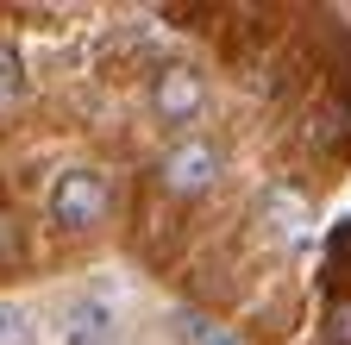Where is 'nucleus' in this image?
I'll list each match as a JSON object with an SVG mask.
<instances>
[{"label": "nucleus", "mask_w": 351, "mask_h": 345, "mask_svg": "<svg viewBox=\"0 0 351 345\" xmlns=\"http://www.w3.org/2000/svg\"><path fill=\"white\" fill-rule=\"evenodd\" d=\"M107 213H113V182H107V169L69 163L63 176L51 182V220H57V226L88 233V226H101Z\"/></svg>", "instance_id": "obj_1"}, {"label": "nucleus", "mask_w": 351, "mask_h": 345, "mask_svg": "<svg viewBox=\"0 0 351 345\" xmlns=\"http://www.w3.org/2000/svg\"><path fill=\"white\" fill-rule=\"evenodd\" d=\"M213 182H219V145H207V139H176V145L163 151V189H169V195L195 201V195H207Z\"/></svg>", "instance_id": "obj_2"}, {"label": "nucleus", "mask_w": 351, "mask_h": 345, "mask_svg": "<svg viewBox=\"0 0 351 345\" xmlns=\"http://www.w3.org/2000/svg\"><path fill=\"white\" fill-rule=\"evenodd\" d=\"M151 107H157V119H169V126L201 119V107H207V82H201V69H189V63H163V69L151 75Z\"/></svg>", "instance_id": "obj_3"}, {"label": "nucleus", "mask_w": 351, "mask_h": 345, "mask_svg": "<svg viewBox=\"0 0 351 345\" xmlns=\"http://www.w3.org/2000/svg\"><path fill=\"white\" fill-rule=\"evenodd\" d=\"M257 213H263V226H270V239H289V245L307 239V226H314V207H307V195L289 189V182H270V189H263Z\"/></svg>", "instance_id": "obj_4"}, {"label": "nucleus", "mask_w": 351, "mask_h": 345, "mask_svg": "<svg viewBox=\"0 0 351 345\" xmlns=\"http://www.w3.org/2000/svg\"><path fill=\"white\" fill-rule=\"evenodd\" d=\"M119 339V320H113V308L107 301H75V308L63 314V345H113Z\"/></svg>", "instance_id": "obj_5"}, {"label": "nucleus", "mask_w": 351, "mask_h": 345, "mask_svg": "<svg viewBox=\"0 0 351 345\" xmlns=\"http://www.w3.org/2000/svg\"><path fill=\"white\" fill-rule=\"evenodd\" d=\"M0 345H38V326L19 301H0Z\"/></svg>", "instance_id": "obj_6"}, {"label": "nucleus", "mask_w": 351, "mask_h": 345, "mask_svg": "<svg viewBox=\"0 0 351 345\" xmlns=\"http://www.w3.org/2000/svg\"><path fill=\"white\" fill-rule=\"evenodd\" d=\"M176 339H182V345H232L226 326H213V320H201V314H176Z\"/></svg>", "instance_id": "obj_7"}, {"label": "nucleus", "mask_w": 351, "mask_h": 345, "mask_svg": "<svg viewBox=\"0 0 351 345\" xmlns=\"http://www.w3.org/2000/svg\"><path fill=\"white\" fill-rule=\"evenodd\" d=\"M332 345H351V301H332Z\"/></svg>", "instance_id": "obj_8"}, {"label": "nucleus", "mask_w": 351, "mask_h": 345, "mask_svg": "<svg viewBox=\"0 0 351 345\" xmlns=\"http://www.w3.org/2000/svg\"><path fill=\"white\" fill-rule=\"evenodd\" d=\"M7 257H19V233H13V220H0V264Z\"/></svg>", "instance_id": "obj_9"}, {"label": "nucleus", "mask_w": 351, "mask_h": 345, "mask_svg": "<svg viewBox=\"0 0 351 345\" xmlns=\"http://www.w3.org/2000/svg\"><path fill=\"white\" fill-rule=\"evenodd\" d=\"M0 88H7V95L19 88V75H13V57H0Z\"/></svg>", "instance_id": "obj_10"}]
</instances>
